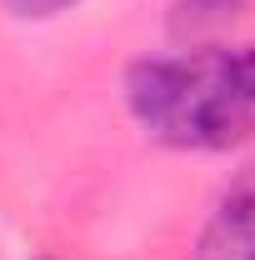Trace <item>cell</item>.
Masks as SVG:
<instances>
[{"instance_id":"7a4b0ae2","label":"cell","mask_w":255,"mask_h":260,"mask_svg":"<svg viewBox=\"0 0 255 260\" xmlns=\"http://www.w3.org/2000/svg\"><path fill=\"white\" fill-rule=\"evenodd\" d=\"M205 250H220V260L255 250V165H245L235 185L225 190L220 210L210 220V235H205Z\"/></svg>"},{"instance_id":"5b68a950","label":"cell","mask_w":255,"mask_h":260,"mask_svg":"<svg viewBox=\"0 0 255 260\" xmlns=\"http://www.w3.org/2000/svg\"><path fill=\"white\" fill-rule=\"evenodd\" d=\"M225 260H255V250H240V255H225Z\"/></svg>"},{"instance_id":"3957f363","label":"cell","mask_w":255,"mask_h":260,"mask_svg":"<svg viewBox=\"0 0 255 260\" xmlns=\"http://www.w3.org/2000/svg\"><path fill=\"white\" fill-rule=\"evenodd\" d=\"M250 0H175L170 5V40L175 45H215L235 30Z\"/></svg>"},{"instance_id":"6da1fadb","label":"cell","mask_w":255,"mask_h":260,"mask_svg":"<svg viewBox=\"0 0 255 260\" xmlns=\"http://www.w3.org/2000/svg\"><path fill=\"white\" fill-rule=\"evenodd\" d=\"M135 125L170 150H240L255 140V40L175 45L125 70Z\"/></svg>"},{"instance_id":"277c9868","label":"cell","mask_w":255,"mask_h":260,"mask_svg":"<svg viewBox=\"0 0 255 260\" xmlns=\"http://www.w3.org/2000/svg\"><path fill=\"white\" fill-rule=\"evenodd\" d=\"M10 15H20V20H50V15H60L70 5H80V0H0Z\"/></svg>"}]
</instances>
